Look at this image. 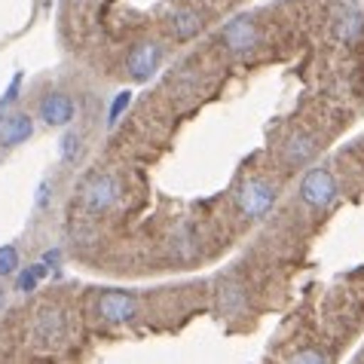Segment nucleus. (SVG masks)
<instances>
[{
  "instance_id": "1",
  "label": "nucleus",
  "mask_w": 364,
  "mask_h": 364,
  "mask_svg": "<svg viewBox=\"0 0 364 364\" xmlns=\"http://www.w3.org/2000/svg\"><path fill=\"white\" fill-rule=\"evenodd\" d=\"M236 199H239V211H242V215L257 220V218H264L272 205H276L279 190H276V184H269V181H264V178H248L245 184L239 187Z\"/></svg>"
},
{
  "instance_id": "2",
  "label": "nucleus",
  "mask_w": 364,
  "mask_h": 364,
  "mask_svg": "<svg viewBox=\"0 0 364 364\" xmlns=\"http://www.w3.org/2000/svg\"><path fill=\"white\" fill-rule=\"evenodd\" d=\"M300 199H303V205L325 211L337 199V181H333L331 168H309L300 181Z\"/></svg>"
},
{
  "instance_id": "3",
  "label": "nucleus",
  "mask_w": 364,
  "mask_h": 364,
  "mask_svg": "<svg viewBox=\"0 0 364 364\" xmlns=\"http://www.w3.org/2000/svg\"><path fill=\"white\" fill-rule=\"evenodd\" d=\"M119 199V181L117 175H110V171H101V175H92L83 184V205L89 211H95V215H105L117 205Z\"/></svg>"
},
{
  "instance_id": "4",
  "label": "nucleus",
  "mask_w": 364,
  "mask_h": 364,
  "mask_svg": "<svg viewBox=\"0 0 364 364\" xmlns=\"http://www.w3.org/2000/svg\"><path fill=\"white\" fill-rule=\"evenodd\" d=\"M31 337H34V346L37 349H53L65 340V316L62 309H40L37 318H34V328H31Z\"/></svg>"
},
{
  "instance_id": "5",
  "label": "nucleus",
  "mask_w": 364,
  "mask_h": 364,
  "mask_svg": "<svg viewBox=\"0 0 364 364\" xmlns=\"http://www.w3.org/2000/svg\"><path fill=\"white\" fill-rule=\"evenodd\" d=\"M98 316L110 321V325H123V321H132L138 312V300L132 294H123V291H107V294L98 297Z\"/></svg>"
},
{
  "instance_id": "6",
  "label": "nucleus",
  "mask_w": 364,
  "mask_h": 364,
  "mask_svg": "<svg viewBox=\"0 0 364 364\" xmlns=\"http://www.w3.org/2000/svg\"><path fill=\"white\" fill-rule=\"evenodd\" d=\"M257 25L251 22L248 16H239L232 18V22L220 31V40H224V46L230 49V53H248V49L257 46Z\"/></svg>"
},
{
  "instance_id": "7",
  "label": "nucleus",
  "mask_w": 364,
  "mask_h": 364,
  "mask_svg": "<svg viewBox=\"0 0 364 364\" xmlns=\"http://www.w3.org/2000/svg\"><path fill=\"white\" fill-rule=\"evenodd\" d=\"M159 58H163V49H159L156 43H138L132 53H129V74H132V80H150V74L159 68Z\"/></svg>"
},
{
  "instance_id": "8",
  "label": "nucleus",
  "mask_w": 364,
  "mask_h": 364,
  "mask_svg": "<svg viewBox=\"0 0 364 364\" xmlns=\"http://www.w3.org/2000/svg\"><path fill=\"white\" fill-rule=\"evenodd\" d=\"M331 31H333V37H337L340 43L352 46L364 34V18L352 6H340L337 13H333V18H331Z\"/></svg>"
},
{
  "instance_id": "9",
  "label": "nucleus",
  "mask_w": 364,
  "mask_h": 364,
  "mask_svg": "<svg viewBox=\"0 0 364 364\" xmlns=\"http://www.w3.org/2000/svg\"><path fill=\"white\" fill-rule=\"evenodd\" d=\"M40 119L49 126H65L74 119V101L62 92H53L40 101Z\"/></svg>"
},
{
  "instance_id": "10",
  "label": "nucleus",
  "mask_w": 364,
  "mask_h": 364,
  "mask_svg": "<svg viewBox=\"0 0 364 364\" xmlns=\"http://www.w3.org/2000/svg\"><path fill=\"white\" fill-rule=\"evenodd\" d=\"M34 135V123L28 114H13L0 123V144L4 147H16V144H25L28 138Z\"/></svg>"
},
{
  "instance_id": "11",
  "label": "nucleus",
  "mask_w": 364,
  "mask_h": 364,
  "mask_svg": "<svg viewBox=\"0 0 364 364\" xmlns=\"http://www.w3.org/2000/svg\"><path fill=\"white\" fill-rule=\"evenodd\" d=\"M202 13L193 6H184V9H175V13L168 16V31L175 34L178 40H190L202 31Z\"/></svg>"
},
{
  "instance_id": "12",
  "label": "nucleus",
  "mask_w": 364,
  "mask_h": 364,
  "mask_svg": "<svg viewBox=\"0 0 364 364\" xmlns=\"http://www.w3.org/2000/svg\"><path fill=\"white\" fill-rule=\"evenodd\" d=\"M316 138L306 135V132H294L288 141H285V150H282V156H285V163L288 166H303V163H309L312 156H316Z\"/></svg>"
},
{
  "instance_id": "13",
  "label": "nucleus",
  "mask_w": 364,
  "mask_h": 364,
  "mask_svg": "<svg viewBox=\"0 0 364 364\" xmlns=\"http://www.w3.org/2000/svg\"><path fill=\"white\" fill-rule=\"evenodd\" d=\"M245 306V294L236 285H220V312L224 316H239Z\"/></svg>"
},
{
  "instance_id": "14",
  "label": "nucleus",
  "mask_w": 364,
  "mask_h": 364,
  "mask_svg": "<svg viewBox=\"0 0 364 364\" xmlns=\"http://www.w3.org/2000/svg\"><path fill=\"white\" fill-rule=\"evenodd\" d=\"M43 272H46V267H43V264H34V267L22 269V276L16 279V291H22V294H28V291H34V288H37V282L43 279Z\"/></svg>"
},
{
  "instance_id": "15",
  "label": "nucleus",
  "mask_w": 364,
  "mask_h": 364,
  "mask_svg": "<svg viewBox=\"0 0 364 364\" xmlns=\"http://www.w3.org/2000/svg\"><path fill=\"white\" fill-rule=\"evenodd\" d=\"M80 144H83V135L80 132H68L62 138V159L65 163H74V159L80 156Z\"/></svg>"
},
{
  "instance_id": "16",
  "label": "nucleus",
  "mask_w": 364,
  "mask_h": 364,
  "mask_svg": "<svg viewBox=\"0 0 364 364\" xmlns=\"http://www.w3.org/2000/svg\"><path fill=\"white\" fill-rule=\"evenodd\" d=\"M288 364H328V355L318 349H300L297 355H291Z\"/></svg>"
},
{
  "instance_id": "17",
  "label": "nucleus",
  "mask_w": 364,
  "mask_h": 364,
  "mask_svg": "<svg viewBox=\"0 0 364 364\" xmlns=\"http://www.w3.org/2000/svg\"><path fill=\"white\" fill-rule=\"evenodd\" d=\"M18 267V251L13 245H4L0 248V276H9Z\"/></svg>"
},
{
  "instance_id": "18",
  "label": "nucleus",
  "mask_w": 364,
  "mask_h": 364,
  "mask_svg": "<svg viewBox=\"0 0 364 364\" xmlns=\"http://www.w3.org/2000/svg\"><path fill=\"white\" fill-rule=\"evenodd\" d=\"M129 101H132V92H119L117 98H114V105H110V119L107 123L110 126H117V119H119V114L129 107Z\"/></svg>"
},
{
  "instance_id": "19",
  "label": "nucleus",
  "mask_w": 364,
  "mask_h": 364,
  "mask_svg": "<svg viewBox=\"0 0 364 364\" xmlns=\"http://www.w3.org/2000/svg\"><path fill=\"white\" fill-rule=\"evenodd\" d=\"M0 300H4V288H0Z\"/></svg>"
}]
</instances>
